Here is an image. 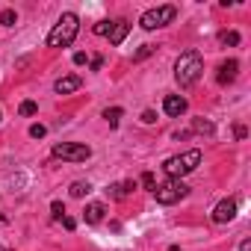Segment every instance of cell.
<instances>
[{
    "instance_id": "d4e9b609",
    "label": "cell",
    "mask_w": 251,
    "mask_h": 251,
    "mask_svg": "<svg viewBox=\"0 0 251 251\" xmlns=\"http://www.w3.org/2000/svg\"><path fill=\"white\" fill-rule=\"evenodd\" d=\"M142 121H145V124H154V121H157V115H154L151 109H145V112H142Z\"/></svg>"
},
{
    "instance_id": "9a60e30c",
    "label": "cell",
    "mask_w": 251,
    "mask_h": 251,
    "mask_svg": "<svg viewBox=\"0 0 251 251\" xmlns=\"http://www.w3.org/2000/svg\"><path fill=\"white\" fill-rule=\"evenodd\" d=\"M121 115H124V109H121V106H112V109H103V118H106V121L112 124V127H115V124H118V121H121Z\"/></svg>"
},
{
    "instance_id": "4316f807",
    "label": "cell",
    "mask_w": 251,
    "mask_h": 251,
    "mask_svg": "<svg viewBox=\"0 0 251 251\" xmlns=\"http://www.w3.org/2000/svg\"><path fill=\"white\" fill-rule=\"evenodd\" d=\"M239 251H251V242H248V239H242V245H239Z\"/></svg>"
},
{
    "instance_id": "cb8c5ba5",
    "label": "cell",
    "mask_w": 251,
    "mask_h": 251,
    "mask_svg": "<svg viewBox=\"0 0 251 251\" xmlns=\"http://www.w3.org/2000/svg\"><path fill=\"white\" fill-rule=\"evenodd\" d=\"M151 53H154V45H142V50H139L133 59H145V56H151Z\"/></svg>"
},
{
    "instance_id": "52a82bcc",
    "label": "cell",
    "mask_w": 251,
    "mask_h": 251,
    "mask_svg": "<svg viewBox=\"0 0 251 251\" xmlns=\"http://www.w3.org/2000/svg\"><path fill=\"white\" fill-rule=\"evenodd\" d=\"M233 216H236V201H233V198L219 201V204H216V210H213V222H216V225H227Z\"/></svg>"
},
{
    "instance_id": "7a4b0ae2",
    "label": "cell",
    "mask_w": 251,
    "mask_h": 251,
    "mask_svg": "<svg viewBox=\"0 0 251 251\" xmlns=\"http://www.w3.org/2000/svg\"><path fill=\"white\" fill-rule=\"evenodd\" d=\"M77 30H80V18H77L74 12H65V15L53 24L50 36H48V48H68V45L77 39Z\"/></svg>"
},
{
    "instance_id": "8992f818",
    "label": "cell",
    "mask_w": 251,
    "mask_h": 251,
    "mask_svg": "<svg viewBox=\"0 0 251 251\" xmlns=\"http://www.w3.org/2000/svg\"><path fill=\"white\" fill-rule=\"evenodd\" d=\"M186 192H189V186L183 180H169V183H163V186L154 189V195H157L160 204H175V201L186 198Z\"/></svg>"
},
{
    "instance_id": "ba28073f",
    "label": "cell",
    "mask_w": 251,
    "mask_h": 251,
    "mask_svg": "<svg viewBox=\"0 0 251 251\" xmlns=\"http://www.w3.org/2000/svg\"><path fill=\"white\" fill-rule=\"evenodd\" d=\"M163 109H166V115L177 118V115H183V112H186V98H180V95H166Z\"/></svg>"
},
{
    "instance_id": "484cf974",
    "label": "cell",
    "mask_w": 251,
    "mask_h": 251,
    "mask_svg": "<svg viewBox=\"0 0 251 251\" xmlns=\"http://www.w3.org/2000/svg\"><path fill=\"white\" fill-rule=\"evenodd\" d=\"M62 225H65V227H68V230H74V225H77V222H74V219H71V216H62Z\"/></svg>"
},
{
    "instance_id": "8fae6325",
    "label": "cell",
    "mask_w": 251,
    "mask_h": 251,
    "mask_svg": "<svg viewBox=\"0 0 251 251\" xmlns=\"http://www.w3.org/2000/svg\"><path fill=\"white\" fill-rule=\"evenodd\" d=\"M133 189H136V183H133V180H124V183H112V186H106V195H109V198H115V201H121V198H127Z\"/></svg>"
},
{
    "instance_id": "7c38bea8",
    "label": "cell",
    "mask_w": 251,
    "mask_h": 251,
    "mask_svg": "<svg viewBox=\"0 0 251 251\" xmlns=\"http://www.w3.org/2000/svg\"><path fill=\"white\" fill-rule=\"evenodd\" d=\"M130 33V24L124 21V18H118V21H112V30H109V45H121L124 42V36Z\"/></svg>"
},
{
    "instance_id": "ac0fdd59",
    "label": "cell",
    "mask_w": 251,
    "mask_h": 251,
    "mask_svg": "<svg viewBox=\"0 0 251 251\" xmlns=\"http://www.w3.org/2000/svg\"><path fill=\"white\" fill-rule=\"evenodd\" d=\"M192 127H195L198 133H207V136H213V124H210V121H201V118H195V124H192Z\"/></svg>"
},
{
    "instance_id": "2e32d148",
    "label": "cell",
    "mask_w": 251,
    "mask_h": 251,
    "mask_svg": "<svg viewBox=\"0 0 251 251\" xmlns=\"http://www.w3.org/2000/svg\"><path fill=\"white\" fill-rule=\"evenodd\" d=\"M15 21H18L15 9H3V15H0V24H3V27H15Z\"/></svg>"
},
{
    "instance_id": "5b68a950",
    "label": "cell",
    "mask_w": 251,
    "mask_h": 251,
    "mask_svg": "<svg viewBox=\"0 0 251 251\" xmlns=\"http://www.w3.org/2000/svg\"><path fill=\"white\" fill-rule=\"evenodd\" d=\"M175 15H177V9L175 6H157V9H148L145 15H142V30H157V27H166V24H172L175 21Z\"/></svg>"
},
{
    "instance_id": "7402d4cb",
    "label": "cell",
    "mask_w": 251,
    "mask_h": 251,
    "mask_svg": "<svg viewBox=\"0 0 251 251\" xmlns=\"http://www.w3.org/2000/svg\"><path fill=\"white\" fill-rule=\"evenodd\" d=\"M45 133H48V127H42V124H33V127H30V136L33 139H42Z\"/></svg>"
},
{
    "instance_id": "603a6c76",
    "label": "cell",
    "mask_w": 251,
    "mask_h": 251,
    "mask_svg": "<svg viewBox=\"0 0 251 251\" xmlns=\"http://www.w3.org/2000/svg\"><path fill=\"white\" fill-rule=\"evenodd\" d=\"M50 213H53V219H62V216H65V207H62L59 201H53V204H50Z\"/></svg>"
},
{
    "instance_id": "3957f363",
    "label": "cell",
    "mask_w": 251,
    "mask_h": 251,
    "mask_svg": "<svg viewBox=\"0 0 251 251\" xmlns=\"http://www.w3.org/2000/svg\"><path fill=\"white\" fill-rule=\"evenodd\" d=\"M198 163H201V151H186V154L169 157V160L163 163V169H166V175H169L172 180H180L183 175L195 172V169H198Z\"/></svg>"
},
{
    "instance_id": "d6986e66",
    "label": "cell",
    "mask_w": 251,
    "mask_h": 251,
    "mask_svg": "<svg viewBox=\"0 0 251 251\" xmlns=\"http://www.w3.org/2000/svg\"><path fill=\"white\" fill-rule=\"evenodd\" d=\"M222 45H239V33H236V30L222 33Z\"/></svg>"
},
{
    "instance_id": "44dd1931",
    "label": "cell",
    "mask_w": 251,
    "mask_h": 251,
    "mask_svg": "<svg viewBox=\"0 0 251 251\" xmlns=\"http://www.w3.org/2000/svg\"><path fill=\"white\" fill-rule=\"evenodd\" d=\"M36 109H39V106H36V103H33V100H24V103H21V109H18V112H21V115H33V112H36Z\"/></svg>"
},
{
    "instance_id": "ffe728a7",
    "label": "cell",
    "mask_w": 251,
    "mask_h": 251,
    "mask_svg": "<svg viewBox=\"0 0 251 251\" xmlns=\"http://www.w3.org/2000/svg\"><path fill=\"white\" fill-rule=\"evenodd\" d=\"M142 186H145V189H151V192L157 189V180H154V175H151V172H145V175H142Z\"/></svg>"
},
{
    "instance_id": "30bf717a",
    "label": "cell",
    "mask_w": 251,
    "mask_h": 251,
    "mask_svg": "<svg viewBox=\"0 0 251 251\" xmlns=\"http://www.w3.org/2000/svg\"><path fill=\"white\" fill-rule=\"evenodd\" d=\"M80 86H83V80H80V77H77V74H68V77H59V80H56V86H53V89H56V92H59V95H71V92H77V89H80Z\"/></svg>"
},
{
    "instance_id": "9c48e42d",
    "label": "cell",
    "mask_w": 251,
    "mask_h": 251,
    "mask_svg": "<svg viewBox=\"0 0 251 251\" xmlns=\"http://www.w3.org/2000/svg\"><path fill=\"white\" fill-rule=\"evenodd\" d=\"M236 71H239V62L236 59H227V62H222L219 65V74H216V80L225 86V83H233L236 80Z\"/></svg>"
},
{
    "instance_id": "277c9868",
    "label": "cell",
    "mask_w": 251,
    "mask_h": 251,
    "mask_svg": "<svg viewBox=\"0 0 251 251\" xmlns=\"http://www.w3.org/2000/svg\"><path fill=\"white\" fill-rule=\"evenodd\" d=\"M53 157L68 160V163H83L92 157V148L83 142H59V145H53Z\"/></svg>"
},
{
    "instance_id": "5bb4252c",
    "label": "cell",
    "mask_w": 251,
    "mask_h": 251,
    "mask_svg": "<svg viewBox=\"0 0 251 251\" xmlns=\"http://www.w3.org/2000/svg\"><path fill=\"white\" fill-rule=\"evenodd\" d=\"M89 192H92V183H89V180H74V183H71V195H74V198H83V195H89Z\"/></svg>"
},
{
    "instance_id": "6da1fadb",
    "label": "cell",
    "mask_w": 251,
    "mask_h": 251,
    "mask_svg": "<svg viewBox=\"0 0 251 251\" xmlns=\"http://www.w3.org/2000/svg\"><path fill=\"white\" fill-rule=\"evenodd\" d=\"M201 74H204V59H201V53H198V50L180 53V59L175 62V80L180 83V89L195 86V83L201 80Z\"/></svg>"
},
{
    "instance_id": "4fadbf2b",
    "label": "cell",
    "mask_w": 251,
    "mask_h": 251,
    "mask_svg": "<svg viewBox=\"0 0 251 251\" xmlns=\"http://www.w3.org/2000/svg\"><path fill=\"white\" fill-rule=\"evenodd\" d=\"M103 213H106V207H103V204H89L83 216H86V222H89V225H98V222L103 219Z\"/></svg>"
},
{
    "instance_id": "e0dca14e",
    "label": "cell",
    "mask_w": 251,
    "mask_h": 251,
    "mask_svg": "<svg viewBox=\"0 0 251 251\" xmlns=\"http://www.w3.org/2000/svg\"><path fill=\"white\" fill-rule=\"evenodd\" d=\"M109 30H112V21H98V24L92 27L95 36H109Z\"/></svg>"
}]
</instances>
